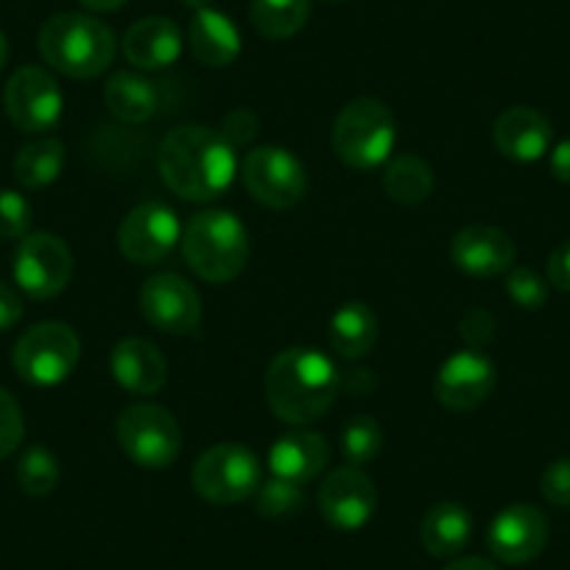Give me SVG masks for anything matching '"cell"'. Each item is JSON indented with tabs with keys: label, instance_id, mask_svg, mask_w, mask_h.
Instances as JSON below:
<instances>
[{
	"label": "cell",
	"instance_id": "cell-12",
	"mask_svg": "<svg viewBox=\"0 0 570 570\" xmlns=\"http://www.w3.org/2000/svg\"><path fill=\"white\" fill-rule=\"evenodd\" d=\"M3 107H7L9 120L20 131L42 135V131L53 129L59 124V118H62L65 96L59 90L57 79L48 70L29 65V68H20L7 81Z\"/></svg>",
	"mask_w": 570,
	"mask_h": 570
},
{
	"label": "cell",
	"instance_id": "cell-26",
	"mask_svg": "<svg viewBox=\"0 0 570 570\" xmlns=\"http://www.w3.org/2000/svg\"><path fill=\"white\" fill-rule=\"evenodd\" d=\"M65 168V142L59 137H40V140L26 142L12 163L14 179L23 188L37 190L57 183Z\"/></svg>",
	"mask_w": 570,
	"mask_h": 570
},
{
	"label": "cell",
	"instance_id": "cell-28",
	"mask_svg": "<svg viewBox=\"0 0 570 570\" xmlns=\"http://www.w3.org/2000/svg\"><path fill=\"white\" fill-rule=\"evenodd\" d=\"M311 14V0H252L249 18L257 35L266 40H288L297 35Z\"/></svg>",
	"mask_w": 570,
	"mask_h": 570
},
{
	"label": "cell",
	"instance_id": "cell-39",
	"mask_svg": "<svg viewBox=\"0 0 570 570\" xmlns=\"http://www.w3.org/2000/svg\"><path fill=\"white\" fill-rule=\"evenodd\" d=\"M252 112H246V109H238V112H233L227 118V124H224V129H222V135L227 137L229 142H233V146H238V142H246L249 140L252 135H255V129H257V124H249L246 126L244 120L249 118Z\"/></svg>",
	"mask_w": 570,
	"mask_h": 570
},
{
	"label": "cell",
	"instance_id": "cell-31",
	"mask_svg": "<svg viewBox=\"0 0 570 570\" xmlns=\"http://www.w3.org/2000/svg\"><path fill=\"white\" fill-rule=\"evenodd\" d=\"M255 495L257 512H261L263 518H288V514H294L303 507V487L277 479V475L263 481V484L257 487Z\"/></svg>",
	"mask_w": 570,
	"mask_h": 570
},
{
	"label": "cell",
	"instance_id": "cell-25",
	"mask_svg": "<svg viewBox=\"0 0 570 570\" xmlns=\"http://www.w3.org/2000/svg\"><path fill=\"white\" fill-rule=\"evenodd\" d=\"M333 353L342 358H364L377 342V316L366 303H344L327 327Z\"/></svg>",
	"mask_w": 570,
	"mask_h": 570
},
{
	"label": "cell",
	"instance_id": "cell-35",
	"mask_svg": "<svg viewBox=\"0 0 570 570\" xmlns=\"http://www.w3.org/2000/svg\"><path fill=\"white\" fill-rule=\"evenodd\" d=\"M540 490L548 503L570 509V456L557 459V462L548 464L546 473H542Z\"/></svg>",
	"mask_w": 570,
	"mask_h": 570
},
{
	"label": "cell",
	"instance_id": "cell-24",
	"mask_svg": "<svg viewBox=\"0 0 570 570\" xmlns=\"http://www.w3.org/2000/svg\"><path fill=\"white\" fill-rule=\"evenodd\" d=\"M104 104L124 124H146L160 107V90L137 73H112L104 85Z\"/></svg>",
	"mask_w": 570,
	"mask_h": 570
},
{
	"label": "cell",
	"instance_id": "cell-15",
	"mask_svg": "<svg viewBox=\"0 0 570 570\" xmlns=\"http://www.w3.org/2000/svg\"><path fill=\"white\" fill-rule=\"evenodd\" d=\"M498 383V370L490 355L481 350H459L436 372L434 392L445 409L451 411H473L484 400H490L492 389Z\"/></svg>",
	"mask_w": 570,
	"mask_h": 570
},
{
	"label": "cell",
	"instance_id": "cell-30",
	"mask_svg": "<svg viewBox=\"0 0 570 570\" xmlns=\"http://www.w3.org/2000/svg\"><path fill=\"white\" fill-rule=\"evenodd\" d=\"M383 428L372 416H353L342 431V456L350 468H366L381 456Z\"/></svg>",
	"mask_w": 570,
	"mask_h": 570
},
{
	"label": "cell",
	"instance_id": "cell-20",
	"mask_svg": "<svg viewBox=\"0 0 570 570\" xmlns=\"http://www.w3.org/2000/svg\"><path fill=\"white\" fill-rule=\"evenodd\" d=\"M109 372L131 394H157L168 381V361L149 338H124L112 347Z\"/></svg>",
	"mask_w": 570,
	"mask_h": 570
},
{
	"label": "cell",
	"instance_id": "cell-13",
	"mask_svg": "<svg viewBox=\"0 0 570 570\" xmlns=\"http://www.w3.org/2000/svg\"><path fill=\"white\" fill-rule=\"evenodd\" d=\"M142 320L171 336H188L202 322V297L179 274H155L140 288Z\"/></svg>",
	"mask_w": 570,
	"mask_h": 570
},
{
	"label": "cell",
	"instance_id": "cell-22",
	"mask_svg": "<svg viewBox=\"0 0 570 570\" xmlns=\"http://www.w3.org/2000/svg\"><path fill=\"white\" fill-rule=\"evenodd\" d=\"M188 42L194 57L207 68H224L235 62L240 53V35L233 20L216 9L194 12L188 26Z\"/></svg>",
	"mask_w": 570,
	"mask_h": 570
},
{
	"label": "cell",
	"instance_id": "cell-23",
	"mask_svg": "<svg viewBox=\"0 0 570 570\" xmlns=\"http://www.w3.org/2000/svg\"><path fill=\"white\" fill-rule=\"evenodd\" d=\"M473 537V518L462 503H436L425 512L420 523V540L431 557H456L468 548Z\"/></svg>",
	"mask_w": 570,
	"mask_h": 570
},
{
	"label": "cell",
	"instance_id": "cell-18",
	"mask_svg": "<svg viewBox=\"0 0 570 570\" xmlns=\"http://www.w3.org/2000/svg\"><path fill=\"white\" fill-rule=\"evenodd\" d=\"M327 462H331V445L325 442V436L308 431V428L288 431L268 451V470H272V475L299 487H305L316 475L325 473Z\"/></svg>",
	"mask_w": 570,
	"mask_h": 570
},
{
	"label": "cell",
	"instance_id": "cell-33",
	"mask_svg": "<svg viewBox=\"0 0 570 570\" xmlns=\"http://www.w3.org/2000/svg\"><path fill=\"white\" fill-rule=\"evenodd\" d=\"M35 210L29 199L18 190H0V238L3 240H23L29 235Z\"/></svg>",
	"mask_w": 570,
	"mask_h": 570
},
{
	"label": "cell",
	"instance_id": "cell-7",
	"mask_svg": "<svg viewBox=\"0 0 570 570\" xmlns=\"http://www.w3.org/2000/svg\"><path fill=\"white\" fill-rule=\"evenodd\" d=\"M81 342L73 327L62 322H40L18 338L12 364L31 386H59L79 364Z\"/></svg>",
	"mask_w": 570,
	"mask_h": 570
},
{
	"label": "cell",
	"instance_id": "cell-43",
	"mask_svg": "<svg viewBox=\"0 0 570 570\" xmlns=\"http://www.w3.org/2000/svg\"><path fill=\"white\" fill-rule=\"evenodd\" d=\"M7 62H9V40L3 37V31H0V70L7 68Z\"/></svg>",
	"mask_w": 570,
	"mask_h": 570
},
{
	"label": "cell",
	"instance_id": "cell-37",
	"mask_svg": "<svg viewBox=\"0 0 570 570\" xmlns=\"http://www.w3.org/2000/svg\"><path fill=\"white\" fill-rule=\"evenodd\" d=\"M548 283L559 292H570V238L562 240L548 257Z\"/></svg>",
	"mask_w": 570,
	"mask_h": 570
},
{
	"label": "cell",
	"instance_id": "cell-4",
	"mask_svg": "<svg viewBox=\"0 0 570 570\" xmlns=\"http://www.w3.org/2000/svg\"><path fill=\"white\" fill-rule=\"evenodd\" d=\"M183 255L196 277L224 285L249 263V233L229 210H202L183 227Z\"/></svg>",
	"mask_w": 570,
	"mask_h": 570
},
{
	"label": "cell",
	"instance_id": "cell-10",
	"mask_svg": "<svg viewBox=\"0 0 570 570\" xmlns=\"http://www.w3.org/2000/svg\"><path fill=\"white\" fill-rule=\"evenodd\" d=\"M73 277L68 244L51 233H29L14 252V283L31 299H53Z\"/></svg>",
	"mask_w": 570,
	"mask_h": 570
},
{
	"label": "cell",
	"instance_id": "cell-9",
	"mask_svg": "<svg viewBox=\"0 0 570 570\" xmlns=\"http://www.w3.org/2000/svg\"><path fill=\"white\" fill-rule=\"evenodd\" d=\"M240 177L255 202L272 210L297 207L308 194V171L303 160L283 146H257L246 151Z\"/></svg>",
	"mask_w": 570,
	"mask_h": 570
},
{
	"label": "cell",
	"instance_id": "cell-6",
	"mask_svg": "<svg viewBox=\"0 0 570 570\" xmlns=\"http://www.w3.org/2000/svg\"><path fill=\"white\" fill-rule=\"evenodd\" d=\"M120 451L142 470L171 468L183 451V431L177 416L155 403H135L118 416L115 425Z\"/></svg>",
	"mask_w": 570,
	"mask_h": 570
},
{
	"label": "cell",
	"instance_id": "cell-14",
	"mask_svg": "<svg viewBox=\"0 0 570 570\" xmlns=\"http://www.w3.org/2000/svg\"><path fill=\"white\" fill-rule=\"evenodd\" d=\"M320 512L325 523L336 531H358L375 518L377 490L361 468L333 470L320 487Z\"/></svg>",
	"mask_w": 570,
	"mask_h": 570
},
{
	"label": "cell",
	"instance_id": "cell-5",
	"mask_svg": "<svg viewBox=\"0 0 570 570\" xmlns=\"http://www.w3.org/2000/svg\"><path fill=\"white\" fill-rule=\"evenodd\" d=\"M333 151L355 171H375L392 160L397 142V120L377 98H355L333 124Z\"/></svg>",
	"mask_w": 570,
	"mask_h": 570
},
{
	"label": "cell",
	"instance_id": "cell-29",
	"mask_svg": "<svg viewBox=\"0 0 570 570\" xmlns=\"http://www.w3.org/2000/svg\"><path fill=\"white\" fill-rule=\"evenodd\" d=\"M62 470H59V459L53 456L48 448L35 445L20 456L18 462V484L20 490L29 492L35 498L51 495L59 487Z\"/></svg>",
	"mask_w": 570,
	"mask_h": 570
},
{
	"label": "cell",
	"instance_id": "cell-8",
	"mask_svg": "<svg viewBox=\"0 0 570 570\" xmlns=\"http://www.w3.org/2000/svg\"><path fill=\"white\" fill-rule=\"evenodd\" d=\"M190 481L205 501L229 507L255 495L257 487L263 484V464L249 448L224 442L202 453Z\"/></svg>",
	"mask_w": 570,
	"mask_h": 570
},
{
	"label": "cell",
	"instance_id": "cell-38",
	"mask_svg": "<svg viewBox=\"0 0 570 570\" xmlns=\"http://www.w3.org/2000/svg\"><path fill=\"white\" fill-rule=\"evenodd\" d=\"M23 320V299L12 285L0 283V333L12 331Z\"/></svg>",
	"mask_w": 570,
	"mask_h": 570
},
{
	"label": "cell",
	"instance_id": "cell-17",
	"mask_svg": "<svg viewBox=\"0 0 570 570\" xmlns=\"http://www.w3.org/2000/svg\"><path fill=\"white\" fill-rule=\"evenodd\" d=\"M451 261L470 277H498L514 266V240L503 229L473 224L453 235Z\"/></svg>",
	"mask_w": 570,
	"mask_h": 570
},
{
	"label": "cell",
	"instance_id": "cell-34",
	"mask_svg": "<svg viewBox=\"0 0 570 570\" xmlns=\"http://www.w3.org/2000/svg\"><path fill=\"white\" fill-rule=\"evenodd\" d=\"M26 436V422L23 411H20L18 400L12 397V392L0 389V459L12 456L20 448Z\"/></svg>",
	"mask_w": 570,
	"mask_h": 570
},
{
	"label": "cell",
	"instance_id": "cell-21",
	"mask_svg": "<svg viewBox=\"0 0 570 570\" xmlns=\"http://www.w3.org/2000/svg\"><path fill=\"white\" fill-rule=\"evenodd\" d=\"M498 151L514 163H537L551 151L553 129L542 112L531 107H512L492 126Z\"/></svg>",
	"mask_w": 570,
	"mask_h": 570
},
{
	"label": "cell",
	"instance_id": "cell-16",
	"mask_svg": "<svg viewBox=\"0 0 570 570\" xmlns=\"http://www.w3.org/2000/svg\"><path fill=\"white\" fill-rule=\"evenodd\" d=\"M548 542V518L529 503H512L492 520L487 546L507 564H523L540 557Z\"/></svg>",
	"mask_w": 570,
	"mask_h": 570
},
{
	"label": "cell",
	"instance_id": "cell-32",
	"mask_svg": "<svg viewBox=\"0 0 570 570\" xmlns=\"http://www.w3.org/2000/svg\"><path fill=\"white\" fill-rule=\"evenodd\" d=\"M507 277V294L518 308L540 311L548 303V283L529 266H512Z\"/></svg>",
	"mask_w": 570,
	"mask_h": 570
},
{
	"label": "cell",
	"instance_id": "cell-27",
	"mask_svg": "<svg viewBox=\"0 0 570 570\" xmlns=\"http://www.w3.org/2000/svg\"><path fill=\"white\" fill-rule=\"evenodd\" d=\"M383 190L397 205H422L431 196V190H434V171H431V166L422 157L397 155L389 160L386 174H383Z\"/></svg>",
	"mask_w": 570,
	"mask_h": 570
},
{
	"label": "cell",
	"instance_id": "cell-2",
	"mask_svg": "<svg viewBox=\"0 0 570 570\" xmlns=\"http://www.w3.org/2000/svg\"><path fill=\"white\" fill-rule=\"evenodd\" d=\"M263 389L279 420L303 428L331 409L342 389V375L322 350L288 347L268 364Z\"/></svg>",
	"mask_w": 570,
	"mask_h": 570
},
{
	"label": "cell",
	"instance_id": "cell-42",
	"mask_svg": "<svg viewBox=\"0 0 570 570\" xmlns=\"http://www.w3.org/2000/svg\"><path fill=\"white\" fill-rule=\"evenodd\" d=\"M81 7L92 9V12H118L120 7H126L129 0H79Z\"/></svg>",
	"mask_w": 570,
	"mask_h": 570
},
{
	"label": "cell",
	"instance_id": "cell-40",
	"mask_svg": "<svg viewBox=\"0 0 570 570\" xmlns=\"http://www.w3.org/2000/svg\"><path fill=\"white\" fill-rule=\"evenodd\" d=\"M551 174L559 183L570 185V140H562L551 151Z\"/></svg>",
	"mask_w": 570,
	"mask_h": 570
},
{
	"label": "cell",
	"instance_id": "cell-3",
	"mask_svg": "<svg viewBox=\"0 0 570 570\" xmlns=\"http://www.w3.org/2000/svg\"><path fill=\"white\" fill-rule=\"evenodd\" d=\"M37 46L42 59L70 79H96L118 51L112 29L81 12H59L46 20Z\"/></svg>",
	"mask_w": 570,
	"mask_h": 570
},
{
	"label": "cell",
	"instance_id": "cell-11",
	"mask_svg": "<svg viewBox=\"0 0 570 570\" xmlns=\"http://www.w3.org/2000/svg\"><path fill=\"white\" fill-rule=\"evenodd\" d=\"M183 240L179 216L163 202H142L126 213L118 229V246L126 261L137 266L163 263Z\"/></svg>",
	"mask_w": 570,
	"mask_h": 570
},
{
	"label": "cell",
	"instance_id": "cell-41",
	"mask_svg": "<svg viewBox=\"0 0 570 570\" xmlns=\"http://www.w3.org/2000/svg\"><path fill=\"white\" fill-rule=\"evenodd\" d=\"M445 570H498V568L481 557H464V559H456V562L448 564Z\"/></svg>",
	"mask_w": 570,
	"mask_h": 570
},
{
	"label": "cell",
	"instance_id": "cell-1",
	"mask_svg": "<svg viewBox=\"0 0 570 570\" xmlns=\"http://www.w3.org/2000/svg\"><path fill=\"white\" fill-rule=\"evenodd\" d=\"M157 168L179 199L205 205L227 194L238 174V157L222 131L188 124L166 135L157 151Z\"/></svg>",
	"mask_w": 570,
	"mask_h": 570
},
{
	"label": "cell",
	"instance_id": "cell-19",
	"mask_svg": "<svg viewBox=\"0 0 570 570\" xmlns=\"http://www.w3.org/2000/svg\"><path fill=\"white\" fill-rule=\"evenodd\" d=\"M183 31L174 20L155 14V18H142L131 26L124 35V57L131 68L137 70H166L183 53Z\"/></svg>",
	"mask_w": 570,
	"mask_h": 570
},
{
	"label": "cell",
	"instance_id": "cell-44",
	"mask_svg": "<svg viewBox=\"0 0 570 570\" xmlns=\"http://www.w3.org/2000/svg\"><path fill=\"white\" fill-rule=\"evenodd\" d=\"M179 3L188 9H194V12H202V9H210L213 0H179Z\"/></svg>",
	"mask_w": 570,
	"mask_h": 570
},
{
	"label": "cell",
	"instance_id": "cell-36",
	"mask_svg": "<svg viewBox=\"0 0 570 570\" xmlns=\"http://www.w3.org/2000/svg\"><path fill=\"white\" fill-rule=\"evenodd\" d=\"M462 338L468 342V347L484 350L487 344L495 338V320H492L490 311L484 308L468 311L462 320Z\"/></svg>",
	"mask_w": 570,
	"mask_h": 570
}]
</instances>
